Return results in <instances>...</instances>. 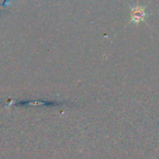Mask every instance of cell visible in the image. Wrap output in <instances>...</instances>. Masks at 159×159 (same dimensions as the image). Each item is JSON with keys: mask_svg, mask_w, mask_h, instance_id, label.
Wrapping results in <instances>:
<instances>
[{"mask_svg": "<svg viewBox=\"0 0 159 159\" xmlns=\"http://www.w3.org/2000/svg\"><path fill=\"white\" fill-rule=\"evenodd\" d=\"M145 17H146V13L143 7H137L136 8L132 9V19H131L132 21L139 22L141 20H143Z\"/></svg>", "mask_w": 159, "mask_h": 159, "instance_id": "cell-1", "label": "cell"}]
</instances>
